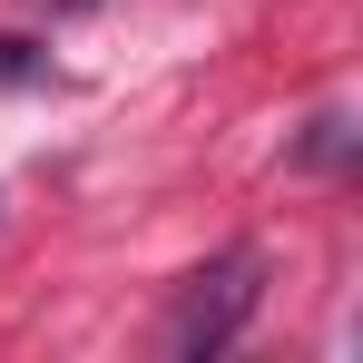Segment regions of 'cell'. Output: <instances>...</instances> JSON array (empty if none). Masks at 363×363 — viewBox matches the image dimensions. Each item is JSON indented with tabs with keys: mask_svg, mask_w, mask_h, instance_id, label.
<instances>
[{
	"mask_svg": "<svg viewBox=\"0 0 363 363\" xmlns=\"http://www.w3.org/2000/svg\"><path fill=\"white\" fill-rule=\"evenodd\" d=\"M40 69H50V60H40L30 40H0V89H20V79H40Z\"/></svg>",
	"mask_w": 363,
	"mask_h": 363,
	"instance_id": "2",
	"label": "cell"
},
{
	"mask_svg": "<svg viewBox=\"0 0 363 363\" xmlns=\"http://www.w3.org/2000/svg\"><path fill=\"white\" fill-rule=\"evenodd\" d=\"M265 304V255L255 245H226L216 265H196L186 275V295H177V314H167V354L177 363H206V354H226L245 334V314Z\"/></svg>",
	"mask_w": 363,
	"mask_h": 363,
	"instance_id": "1",
	"label": "cell"
},
{
	"mask_svg": "<svg viewBox=\"0 0 363 363\" xmlns=\"http://www.w3.org/2000/svg\"><path fill=\"white\" fill-rule=\"evenodd\" d=\"M60 10H99V0H60Z\"/></svg>",
	"mask_w": 363,
	"mask_h": 363,
	"instance_id": "3",
	"label": "cell"
}]
</instances>
